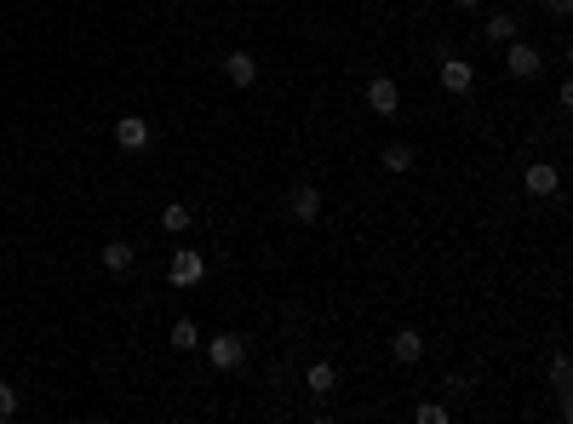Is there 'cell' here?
<instances>
[{
    "label": "cell",
    "instance_id": "obj_1",
    "mask_svg": "<svg viewBox=\"0 0 573 424\" xmlns=\"http://www.w3.org/2000/svg\"><path fill=\"white\" fill-rule=\"evenodd\" d=\"M201 344H207V362L218 367V373H241L247 355H252V338L247 333H212V338H201Z\"/></svg>",
    "mask_w": 573,
    "mask_h": 424
},
{
    "label": "cell",
    "instance_id": "obj_2",
    "mask_svg": "<svg viewBox=\"0 0 573 424\" xmlns=\"http://www.w3.org/2000/svg\"><path fill=\"white\" fill-rule=\"evenodd\" d=\"M504 75L511 80H539L545 75V52L534 47V40H504Z\"/></svg>",
    "mask_w": 573,
    "mask_h": 424
},
{
    "label": "cell",
    "instance_id": "obj_3",
    "mask_svg": "<svg viewBox=\"0 0 573 424\" xmlns=\"http://www.w3.org/2000/svg\"><path fill=\"white\" fill-rule=\"evenodd\" d=\"M436 80H441V92L471 98V92H476V63H464L459 52H441V63H436Z\"/></svg>",
    "mask_w": 573,
    "mask_h": 424
},
{
    "label": "cell",
    "instance_id": "obj_4",
    "mask_svg": "<svg viewBox=\"0 0 573 424\" xmlns=\"http://www.w3.org/2000/svg\"><path fill=\"white\" fill-rule=\"evenodd\" d=\"M166 281L173 287H201L207 281V259L196 247H173V264H166Z\"/></svg>",
    "mask_w": 573,
    "mask_h": 424
},
{
    "label": "cell",
    "instance_id": "obj_5",
    "mask_svg": "<svg viewBox=\"0 0 573 424\" xmlns=\"http://www.w3.org/2000/svg\"><path fill=\"white\" fill-rule=\"evenodd\" d=\"M367 110H373L378 121H396V115H401V87H396L390 75H373V80H367Z\"/></svg>",
    "mask_w": 573,
    "mask_h": 424
},
{
    "label": "cell",
    "instance_id": "obj_6",
    "mask_svg": "<svg viewBox=\"0 0 573 424\" xmlns=\"http://www.w3.org/2000/svg\"><path fill=\"white\" fill-rule=\"evenodd\" d=\"M287 218L315 224V218H322V189H315V184H292L287 189Z\"/></svg>",
    "mask_w": 573,
    "mask_h": 424
},
{
    "label": "cell",
    "instance_id": "obj_7",
    "mask_svg": "<svg viewBox=\"0 0 573 424\" xmlns=\"http://www.w3.org/2000/svg\"><path fill=\"white\" fill-rule=\"evenodd\" d=\"M522 189H527V196H534V201H550V196H557V189H562V173H557V166H550V161H534V166H527V173H522Z\"/></svg>",
    "mask_w": 573,
    "mask_h": 424
},
{
    "label": "cell",
    "instance_id": "obj_8",
    "mask_svg": "<svg viewBox=\"0 0 573 424\" xmlns=\"http://www.w3.org/2000/svg\"><path fill=\"white\" fill-rule=\"evenodd\" d=\"M150 138H155V132H150V121H143V115H121V121H115V143H121L126 155L150 150Z\"/></svg>",
    "mask_w": 573,
    "mask_h": 424
},
{
    "label": "cell",
    "instance_id": "obj_9",
    "mask_svg": "<svg viewBox=\"0 0 573 424\" xmlns=\"http://www.w3.org/2000/svg\"><path fill=\"white\" fill-rule=\"evenodd\" d=\"M224 80H229V87H259V58H252L247 47L224 52Z\"/></svg>",
    "mask_w": 573,
    "mask_h": 424
},
{
    "label": "cell",
    "instance_id": "obj_10",
    "mask_svg": "<svg viewBox=\"0 0 573 424\" xmlns=\"http://www.w3.org/2000/svg\"><path fill=\"white\" fill-rule=\"evenodd\" d=\"M390 362H401V367L424 362V333H419V327H396V333H390Z\"/></svg>",
    "mask_w": 573,
    "mask_h": 424
},
{
    "label": "cell",
    "instance_id": "obj_11",
    "mask_svg": "<svg viewBox=\"0 0 573 424\" xmlns=\"http://www.w3.org/2000/svg\"><path fill=\"white\" fill-rule=\"evenodd\" d=\"M133 264H138V247L133 241H103V270H110V275H126Z\"/></svg>",
    "mask_w": 573,
    "mask_h": 424
},
{
    "label": "cell",
    "instance_id": "obj_12",
    "mask_svg": "<svg viewBox=\"0 0 573 424\" xmlns=\"http://www.w3.org/2000/svg\"><path fill=\"white\" fill-rule=\"evenodd\" d=\"M568 385H573V367H568V355L557 350V355H550V390H557V408H562V419L573 413V408H568Z\"/></svg>",
    "mask_w": 573,
    "mask_h": 424
},
{
    "label": "cell",
    "instance_id": "obj_13",
    "mask_svg": "<svg viewBox=\"0 0 573 424\" xmlns=\"http://www.w3.org/2000/svg\"><path fill=\"white\" fill-rule=\"evenodd\" d=\"M304 385H310V396H333V390H338V367H333V362H310Z\"/></svg>",
    "mask_w": 573,
    "mask_h": 424
},
{
    "label": "cell",
    "instance_id": "obj_14",
    "mask_svg": "<svg viewBox=\"0 0 573 424\" xmlns=\"http://www.w3.org/2000/svg\"><path fill=\"white\" fill-rule=\"evenodd\" d=\"M516 35H522L516 12H493V17H487V40H493V47H504V40H516Z\"/></svg>",
    "mask_w": 573,
    "mask_h": 424
},
{
    "label": "cell",
    "instance_id": "obj_15",
    "mask_svg": "<svg viewBox=\"0 0 573 424\" xmlns=\"http://www.w3.org/2000/svg\"><path fill=\"white\" fill-rule=\"evenodd\" d=\"M189 224H196V212H189L184 201H166V207H161V229H166V236H184Z\"/></svg>",
    "mask_w": 573,
    "mask_h": 424
},
{
    "label": "cell",
    "instance_id": "obj_16",
    "mask_svg": "<svg viewBox=\"0 0 573 424\" xmlns=\"http://www.w3.org/2000/svg\"><path fill=\"white\" fill-rule=\"evenodd\" d=\"M378 166H385V173H413V143H385V155H378Z\"/></svg>",
    "mask_w": 573,
    "mask_h": 424
},
{
    "label": "cell",
    "instance_id": "obj_17",
    "mask_svg": "<svg viewBox=\"0 0 573 424\" xmlns=\"http://www.w3.org/2000/svg\"><path fill=\"white\" fill-rule=\"evenodd\" d=\"M173 350H201V327L189 322V315H178V322H173Z\"/></svg>",
    "mask_w": 573,
    "mask_h": 424
},
{
    "label": "cell",
    "instance_id": "obj_18",
    "mask_svg": "<svg viewBox=\"0 0 573 424\" xmlns=\"http://www.w3.org/2000/svg\"><path fill=\"white\" fill-rule=\"evenodd\" d=\"M419 424H448V401H419Z\"/></svg>",
    "mask_w": 573,
    "mask_h": 424
},
{
    "label": "cell",
    "instance_id": "obj_19",
    "mask_svg": "<svg viewBox=\"0 0 573 424\" xmlns=\"http://www.w3.org/2000/svg\"><path fill=\"white\" fill-rule=\"evenodd\" d=\"M0 419H17V385L0 378Z\"/></svg>",
    "mask_w": 573,
    "mask_h": 424
},
{
    "label": "cell",
    "instance_id": "obj_20",
    "mask_svg": "<svg viewBox=\"0 0 573 424\" xmlns=\"http://www.w3.org/2000/svg\"><path fill=\"white\" fill-rule=\"evenodd\" d=\"M441 385H448V396H464V390H471V378H464V373H448Z\"/></svg>",
    "mask_w": 573,
    "mask_h": 424
},
{
    "label": "cell",
    "instance_id": "obj_21",
    "mask_svg": "<svg viewBox=\"0 0 573 424\" xmlns=\"http://www.w3.org/2000/svg\"><path fill=\"white\" fill-rule=\"evenodd\" d=\"M545 12H550V17H568V12H573V0H545Z\"/></svg>",
    "mask_w": 573,
    "mask_h": 424
},
{
    "label": "cell",
    "instance_id": "obj_22",
    "mask_svg": "<svg viewBox=\"0 0 573 424\" xmlns=\"http://www.w3.org/2000/svg\"><path fill=\"white\" fill-rule=\"evenodd\" d=\"M453 6H464V12H471V6H482V0H453Z\"/></svg>",
    "mask_w": 573,
    "mask_h": 424
}]
</instances>
